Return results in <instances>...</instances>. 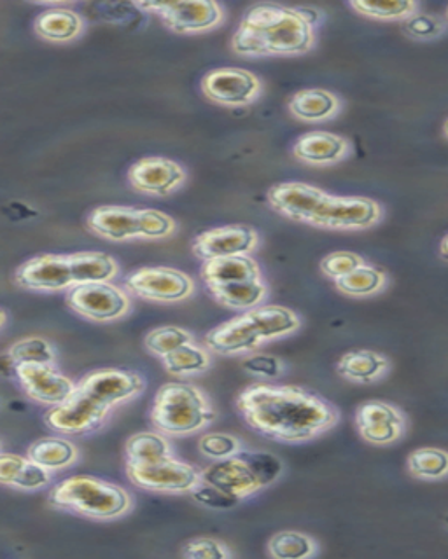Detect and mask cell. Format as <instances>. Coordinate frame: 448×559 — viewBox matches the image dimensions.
Here are the masks:
<instances>
[{"instance_id":"obj_18","label":"cell","mask_w":448,"mask_h":559,"mask_svg":"<svg viewBox=\"0 0 448 559\" xmlns=\"http://www.w3.org/2000/svg\"><path fill=\"white\" fill-rule=\"evenodd\" d=\"M185 179L182 166L167 157H144L133 163L128 171L132 188L151 197H168Z\"/></svg>"},{"instance_id":"obj_5","label":"cell","mask_w":448,"mask_h":559,"mask_svg":"<svg viewBox=\"0 0 448 559\" xmlns=\"http://www.w3.org/2000/svg\"><path fill=\"white\" fill-rule=\"evenodd\" d=\"M48 502L60 511L101 521L121 518L133 506L127 489L93 476H74L60 480L49 491Z\"/></svg>"},{"instance_id":"obj_15","label":"cell","mask_w":448,"mask_h":559,"mask_svg":"<svg viewBox=\"0 0 448 559\" xmlns=\"http://www.w3.org/2000/svg\"><path fill=\"white\" fill-rule=\"evenodd\" d=\"M202 90L207 98L215 104L240 107L256 100L261 92V83L249 70L224 67L212 70L203 78Z\"/></svg>"},{"instance_id":"obj_47","label":"cell","mask_w":448,"mask_h":559,"mask_svg":"<svg viewBox=\"0 0 448 559\" xmlns=\"http://www.w3.org/2000/svg\"><path fill=\"white\" fill-rule=\"evenodd\" d=\"M445 133H447V139H448V121H447V124H445Z\"/></svg>"},{"instance_id":"obj_27","label":"cell","mask_w":448,"mask_h":559,"mask_svg":"<svg viewBox=\"0 0 448 559\" xmlns=\"http://www.w3.org/2000/svg\"><path fill=\"white\" fill-rule=\"evenodd\" d=\"M340 102L337 96L326 90H304L296 93L290 100V110L295 118L307 122L326 121L339 112Z\"/></svg>"},{"instance_id":"obj_35","label":"cell","mask_w":448,"mask_h":559,"mask_svg":"<svg viewBox=\"0 0 448 559\" xmlns=\"http://www.w3.org/2000/svg\"><path fill=\"white\" fill-rule=\"evenodd\" d=\"M8 357L14 366L19 364H55L54 346L49 345L45 337L31 336L19 341L11 346Z\"/></svg>"},{"instance_id":"obj_48","label":"cell","mask_w":448,"mask_h":559,"mask_svg":"<svg viewBox=\"0 0 448 559\" xmlns=\"http://www.w3.org/2000/svg\"><path fill=\"white\" fill-rule=\"evenodd\" d=\"M447 28H448V11H447Z\"/></svg>"},{"instance_id":"obj_3","label":"cell","mask_w":448,"mask_h":559,"mask_svg":"<svg viewBox=\"0 0 448 559\" xmlns=\"http://www.w3.org/2000/svg\"><path fill=\"white\" fill-rule=\"evenodd\" d=\"M314 25L298 8L260 4L247 11L232 37V49L243 57H295L313 49Z\"/></svg>"},{"instance_id":"obj_34","label":"cell","mask_w":448,"mask_h":559,"mask_svg":"<svg viewBox=\"0 0 448 559\" xmlns=\"http://www.w3.org/2000/svg\"><path fill=\"white\" fill-rule=\"evenodd\" d=\"M409 471L422 479H439L448 474V453L438 448H421L410 453Z\"/></svg>"},{"instance_id":"obj_20","label":"cell","mask_w":448,"mask_h":559,"mask_svg":"<svg viewBox=\"0 0 448 559\" xmlns=\"http://www.w3.org/2000/svg\"><path fill=\"white\" fill-rule=\"evenodd\" d=\"M202 480L217 486L240 500L264 489L260 479L255 476V472L238 453L229 459L215 460L211 467L202 471Z\"/></svg>"},{"instance_id":"obj_9","label":"cell","mask_w":448,"mask_h":559,"mask_svg":"<svg viewBox=\"0 0 448 559\" xmlns=\"http://www.w3.org/2000/svg\"><path fill=\"white\" fill-rule=\"evenodd\" d=\"M127 476L137 488L165 493L193 491L202 483V471L176 456L150 465H127Z\"/></svg>"},{"instance_id":"obj_46","label":"cell","mask_w":448,"mask_h":559,"mask_svg":"<svg viewBox=\"0 0 448 559\" xmlns=\"http://www.w3.org/2000/svg\"><path fill=\"white\" fill-rule=\"evenodd\" d=\"M5 323V313H4V310H0V328H2V325H4Z\"/></svg>"},{"instance_id":"obj_41","label":"cell","mask_w":448,"mask_h":559,"mask_svg":"<svg viewBox=\"0 0 448 559\" xmlns=\"http://www.w3.org/2000/svg\"><path fill=\"white\" fill-rule=\"evenodd\" d=\"M365 261L354 252H331L326 255L321 261V271L325 273L328 278L337 280L342 278V276L349 275L351 271L357 270V267L363 266Z\"/></svg>"},{"instance_id":"obj_33","label":"cell","mask_w":448,"mask_h":559,"mask_svg":"<svg viewBox=\"0 0 448 559\" xmlns=\"http://www.w3.org/2000/svg\"><path fill=\"white\" fill-rule=\"evenodd\" d=\"M340 293L347 294V296H369L375 294L386 284V275L382 270L363 264L357 270L351 271L349 275L334 282Z\"/></svg>"},{"instance_id":"obj_36","label":"cell","mask_w":448,"mask_h":559,"mask_svg":"<svg viewBox=\"0 0 448 559\" xmlns=\"http://www.w3.org/2000/svg\"><path fill=\"white\" fill-rule=\"evenodd\" d=\"M349 5L361 16L375 17V20H409L410 16L418 13L417 2H412V0H403V2H365V0H356V2H351Z\"/></svg>"},{"instance_id":"obj_17","label":"cell","mask_w":448,"mask_h":559,"mask_svg":"<svg viewBox=\"0 0 448 559\" xmlns=\"http://www.w3.org/2000/svg\"><path fill=\"white\" fill-rule=\"evenodd\" d=\"M258 245V233L247 226H224L200 233L193 241V252L202 261L247 255Z\"/></svg>"},{"instance_id":"obj_44","label":"cell","mask_w":448,"mask_h":559,"mask_svg":"<svg viewBox=\"0 0 448 559\" xmlns=\"http://www.w3.org/2000/svg\"><path fill=\"white\" fill-rule=\"evenodd\" d=\"M244 369L252 376L278 378L282 372V362L272 355H252L244 360Z\"/></svg>"},{"instance_id":"obj_40","label":"cell","mask_w":448,"mask_h":559,"mask_svg":"<svg viewBox=\"0 0 448 559\" xmlns=\"http://www.w3.org/2000/svg\"><path fill=\"white\" fill-rule=\"evenodd\" d=\"M243 442L228 433H205L200 439V451L211 460H224L243 451Z\"/></svg>"},{"instance_id":"obj_2","label":"cell","mask_w":448,"mask_h":559,"mask_svg":"<svg viewBox=\"0 0 448 559\" xmlns=\"http://www.w3.org/2000/svg\"><path fill=\"white\" fill-rule=\"evenodd\" d=\"M269 203L275 212L296 223L354 231L377 224L382 206L361 197H337L305 182H282L269 191Z\"/></svg>"},{"instance_id":"obj_25","label":"cell","mask_w":448,"mask_h":559,"mask_svg":"<svg viewBox=\"0 0 448 559\" xmlns=\"http://www.w3.org/2000/svg\"><path fill=\"white\" fill-rule=\"evenodd\" d=\"M200 275L205 280L207 285H220L261 278V271L258 262L249 255H234V258L203 261Z\"/></svg>"},{"instance_id":"obj_10","label":"cell","mask_w":448,"mask_h":559,"mask_svg":"<svg viewBox=\"0 0 448 559\" xmlns=\"http://www.w3.org/2000/svg\"><path fill=\"white\" fill-rule=\"evenodd\" d=\"M66 301L74 313L92 322H113L130 310V297L109 282L72 285Z\"/></svg>"},{"instance_id":"obj_4","label":"cell","mask_w":448,"mask_h":559,"mask_svg":"<svg viewBox=\"0 0 448 559\" xmlns=\"http://www.w3.org/2000/svg\"><path fill=\"white\" fill-rule=\"evenodd\" d=\"M299 323L298 314L284 306H256L207 332L205 345L220 355L246 354L264 341L290 336Z\"/></svg>"},{"instance_id":"obj_16","label":"cell","mask_w":448,"mask_h":559,"mask_svg":"<svg viewBox=\"0 0 448 559\" xmlns=\"http://www.w3.org/2000/svg\"><path fill=\"white\" fill-rule=\"evenodd\" d=\"M16 284L36 293H60L74 285L69 255L46 253L23 262L14 275Z\"/></svg>"},{"instance_id":"obj_38","label":"cell","mask_w":448,"mask_h":559,"mask_svg":"<svg viewBox=\"0 0 448 559\" xmlns=\"http://www.w3.org/2000/svg\"><path fill=\"white\" fill-rule=\"evenodd\" d=\"M238 454L246 460L247 465L255 472V476L260 479L263 488H269L281 477L282 462L275 454L249 450H243Z\"/></svg>"},{"instance_id":"obj_12","label":"cell","mask_w":448,"mask_h":559,"mask_svg":"<svg viewBox=\"0 0 448 559\" xmlns=\"http://www.w3.org/2000/svg\"><path fill=\"white\" fill-rule=\"evenodd\" d=\"M137 8L158 14L163 25L176 34H198L211 31L223 20V9L211 0L198 2H148Z\"/></svg>"},{"instance_id":"obj_19","label":"cell","mask_w":448,"mask_h":559,"mask_svg":"<svg viewBox=\"0 0 448 559\" xmlns=\"http://www.w3.org/2000/svg\"><path fill=\"white\" fill-rule=\"evenodd\" d=\"M356 425L365 441L386 445L403 436L404 416L389 402L368 401L357 407Z\"/></svg>"},{"instance_id":"obj_32","label":"cell","mask_w":448,"mask_h":559,"mask_svg":"<svg viewBox=\"0 0 448 559\" xmlns=\"http://www.w3.org/2000/svg\"><path fill=\"white\" fill-rule=\"evenodd\" d=\"M270 556L278 559H304L316 555L317 544L302 532H279L270 538Z\"/></svg>"},{"instance_id":"obj_29","label":"cell","mask_w":448,"mask_h":559,"mask_svg":"<svg viewBox=\"0 0 448 559\" xmlns=\"http://www.w3.org/2000/svg\"><path fill=\"white\" fill-rule=\"evenodd\" d=\"M27 456L49 472L60 471L75 462L78 448L62 437H45L31 444Z\"/></svg>"},{"instance_id":"obj_45","label":"cell","mask_w":448,"mask_h":559,"mask_svg":"<svg viewBox=\"0 0 448 559\" xmlns=\"http://www.w3.org/2000/svg\"><path fill=\"white\" fill-rule=\"evenodd\" d=\"M439 250H441V255H444L445 259H448V235L445 236L444 240H441V247H439Z\"/></svg>"},{"instance_id":"obj_11","label":"cell","mask_w":448,"mask_h":559,"mask_svg":"<svg viewBox=\"0 0 448 559\" xmlns=\"http://www.w3.org/2000/svg\"><path fill=\"white\" fill-rule=\"evenodd\" d=\"M128 293L156 302H179L193 294V280L174 267H141L125 280Z\"/></svg>"},{"instance_id":"obj_23","label":"cell","mask_w":448,"mask_h":559,"mask_svg":"<svg viewBox=\"0 0 448 559\" xmlns=\"http://www.w3.org/2000/svg\"><path fill=\"white\" fill-rule=\"evenodd\" d=\"M389 358L374 349H352L340 358L337 371L349 381L374 383L389 371Z\"/></svg>"},{"instance_id":"obj_31","label":"cell","mask_w":448,"mask_h":559,"mask_svg":"<svg viewBox=\"0 0 448 559\" xmlns=\"http://www.w3.org/2000/svg\"><path fill=\"white\" fill-rule=\"evenodd\" d=\"M163 366L172 376H191L200 374L207 371L211 366V358L205 349L193 345V341L188 345L174 349L167 357H163Z\"/></svg>"},{"instance_id":"obj_14","label":"cell","mask_w":448,"mask_h":559,"mask_svg":"<svg viewBox=\"0 0 448 559\" xmlns=\"http://www.w3.org/2000/svg\"><path fill=\"white\" fill-rule=\"evenodd\" d=\"M78 389L104 402L106 406L116 407L123 402L139 397L145 389V381L139 372L127 369H98L84 376Z\"/></svg>"},{"instance_id":"obj_1","label":"cell","mask_w":448,"mask_h":559,"mask_svg":"<svg viewBox=\"0 0 448 559\" xmlns=\"http://www.w3.org/2000/svg\"><path fill=\"white\" fill-rule=\"evenodd\" d=\"M237 409L252 430L279 442L310 441L339 424L330 402L293 384H251L238 395Z\"/></svg>"},{"instance_id":"obj_26","label":"cell","mask_w":448,"mask_h":559,"mask_svg":"<svg viewBox=\"0 0 448 559\" xmlns=\"http://www.w3.org/2000/svg\"><path fill=\"white\" fill-rule=\"evenodd\" d=\"M36 34L49 43H71L83 32L80 14L67 8H54L43 11L34 23Z\"/></svg>"},{"instance_id":"obj_37","label":"cell","mask_w":448,"mask_h":559,"mask_svg":"<svg viewBox=\"0 0 448 559\" xmlns=\"http://www.w3.org/2000/svg\"><path fill=\"white\" fill-rule=\"evenodd\" d=\"M193 341L191 332L176 325H167V328H158L151 331L145 337V348L150 349L151 354L158 355V357H167L174 349L180 346L188 345Z\"/></svg>"},{"instance_id":"obj_39","label":"cell","mask_w":448,"mask_h":559,"mask_svg":"<svg viewBox=\"0 0 448 559\" xmlns=\"http://www.w3.org/2000/svg\"><path fill=\"white\" fill-rule=\"evenodd\" d=\"M445 28H447V22L436 14L415 13L403 23L404 34L417 40L436 39L444 34Z\"/></svg>"},{"instance_id":"obj_6","label":"cell","mask_w":448,"mask_h":559,"mask_svg":"<svg viewBox=\"0 0 448 559\" xmlns=\"http://www.w3.org/2000/svg\"><path fill=\"white\" fill-rule=\"evenodd\" d=\"M215 419V411L194 384L172 381L160 386L151 409V424L165 436H191Z\"/></svg>"},{"instance_id":"obj_42","label":"cell","mask_w":448,"mask_h":559,"mask_svg":"<svg viewBox=\"0 0 448 559\" xmlns=\"http://www.w3.org/2000/svg\"><path fill=\"white\" fill-rule=\"evenodd\" d=\"M194 500L202 506L209 507V509H232L237 507L238 503L243 502L240 498L234 497V495L226 493L223 489L217 486L209 485V483H200L197 488L191 491Z\"/></svg>"},{"instance_id":"obj_8","label":"cell","mask_w":448,"mask_h":559,"mask_svg":"<svg viewBox=\"0 0 448 559\" xmlns=\"http://www.w3.org/2000/svg\"><path fill=\"white\" fill-rule=\"evenodd\" d=\"M113 407L93 399L89 393L75 386L71 397L62 404L49 407L45 419L54 432L67 436H89L97 432L109 418Z\"/></svg>"},{"instance_id":"obj_22","label":"cell","mask_w":448,"mask_h":559,"mask_svg":"<svg viewBox=\"0 0 448 559\" xmlns=\"http://www.w3.org/2000/svg\"><path fill=\"white\" fill-rule=\"evenodd\" d=\"M51 480V472L32 462L28 456L14 453H0V485L16 489L46 488Z\"/></svg>"},{"instance_id":"obj_13","label":"cell","mask_w":448,"mask_h":559,"mask_svg":"<svg viewBox=\"0 0 448 559\" xmlns=\"http://www.w3.org/2000/svg\"><path fill=\"white\" fill-rule=\"evenodd\" d=\"M20 386L32 401L57 406L71 397L78 384L58 371L54 364H19L14 367Z\"/></svg>"},{"instance_id":"obj_43","label":"cell","mask_w":448,"mask_h":559,"mask_svg":"<svg viewBox=\"0 0 448 559\" xmlns=\"http://www.w3.org/2000/svg\"><path fill=\"white\" fill-rule=\"evenodd\" d=\"M180 555L189 559H224L229 558L232 552L221 542L205 537L189 540L186 546H182Z\"/></svg>"},{"instance_id":"obj_28","label":"cell","mask_w":448,"mask_h":559,"mask_svg":"<svg viewBox=\"0 0 448 559\" xmlns=\"http://www.w3.org/2000/svg\"><path fill=\"white\" fill-rule=\"evenodd\" d=\"M74 285L109 282L118 276V262L102 252H75L69 255Z\"/></svg>"},{"instance_id":"obj_7","label":"cell","mask_w":448,"mask_h":559,"mask_svg":"<svg viewBox=\"0 0 448 559\" xmlns=\"http://www.w3.org/2000/svg\"><path fill=\"white\" fill-rule=\"evenodd\" d=\"M90 231L109 241H127L133 238H167L176 231V223L158 210L132 209L107 205L92 210Z\"/></svg>"},{"instance_id":"obj_21","label":"cell","mask_w":448,"mask_h":559,"mask_svg":"<svg viewBox=\"0 0 448 559\" xmlns=\"http://www.w3.org/2000/svg\"><path fill=\"white\" fill-rule=\"evenodd\" d=\"M351 151L347 139L330 131H308L296 140L293 154L308 165H333L342 162Z\"/></svg>"},{"instance_id":"obj_24","label":"cell","mask_w":448,"mask_h":559,"mask_svg":"<svg viewBox=\"0 0 448 559\" xmlns=\"http://www.w3.org/2000/svg\"><path fill=\"white\" fill-rule=\"evenodd\" d=\"M207 287L211 290L215 301L229 310H252L256 306H260L267 297V285L261 278L207 285Z\"/></svg>"},{"instance_id":"obj_30","label":"cell","mask_w":448,"mask_h":559,"mask_svg":"<svg viewBox=\"0 0 448 559\" xmlns=\"http://www.w3.org/2000/svg\"><path fill=\"white\" fill-rule=\"evenodd\" d=\"M125 454L127 465H150L174 456L167 439L153 432H139L130 437L125 445Z\"/></svg>"}]
</instances>
